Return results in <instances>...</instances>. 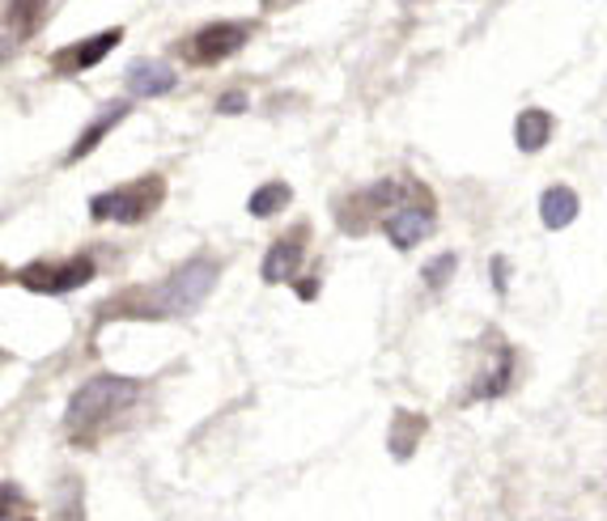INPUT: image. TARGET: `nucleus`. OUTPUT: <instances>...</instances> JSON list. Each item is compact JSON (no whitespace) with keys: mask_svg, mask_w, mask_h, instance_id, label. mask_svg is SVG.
Segmentation results:
<instances>
[{"mask_svg":"<svg viewBox=\"0 0 607 521\" xmlns=\"http://www.w3.org/2000/svg\"><path fill=\"white\" fill-rule=\"evenodd\" d=\"M162 191H166L162 178H141L132 187H115L107 191V195H98L94 204H90V213L107 216V221H141V216H149L162 204Z\"/></svg>","mask_w":607,"mask_h":521,"instance_id":"nucleus-3","label":"nucleus"},{"mask_svg":"<svg viewBox=\"0 0 607 521\" xmlns=\"http://www.w3.org/2000/svg\"><path fill=\"white\" fill-rule=\"evenodd\" d=\"M246 43V30L239 22H217L204 25L200 34L192 39V55L200 64H217V60H230L234 51Z\"/></svg>","mask_w":607,"mask_h":521,"instance_id":"nucleus-5","label":"nucleus"},{"mask_svg":"<svg viewBox=\"0 0 607 521\" xmlns=\"http://www.w3.org/2000/svg\"><path fill=\"white\" fill-rule=\"evenodd\" d=\"M387 234L399 251H408V246H416L421 237L429 234V213L425 208H404V213H395L387 221Z\"/></svg>","mask_w":607,"mask_h":521,"instance_id":"nucleus-7","label":"nucleus"},{"mask_svg":"<svg viewBox=\"0 0 607 521\" xmlns=\"http://www.w3.org/2000/svg\"><path fill=\"white\" fill-rule=\"evenodd\" d=\"M246 102L243 98H221V111H225V115H230V111H243Z\"/></svg>","mask_w":607,"mask_h":521,"instance_id":"nucleus-16","label":"nucleus"},{"mask_svg":"<svg viewBox=\"0 0 607 521\" xmlns=\"http://www.w3.org/2000/svg\"><path fill=\"white\" fill-rule=\"evenodd\" d=\"M285 204H290V187H285V183H267V187H260L255 195H251V213L255 216L281 213Z\"/></svg>","mask_w":607,"mask_h":521,"instance_id":"nucleus-12","label":"nucleus"},{"mask_svg":"<svg viewBox=\"0 0 607 521\" xmlns=\"http://www.w3.org/2000/svg\"><path fill=\"white\" fill-rule=\"evenodd\" d=\"M297 259H302L297 242H276V246L267 251V259H264V280H267V285H281V280H290L293 272H297Z\"/></svg>","mask_w":607,"mask_h":521,"instance_id":"nucleus-11","label":"nucleus"},{"mask_svg":"<svg viewBox=\"0 0 607 521\" xmlns=\"http://www.w3.org/2000/svg\"><path fill=\"white\" fill-rule=\"evenodd\" d=\"M553 136V115L548 111H523L518 115V127H514V141L523 153H539Z\"/></svg>","mask_w":607,"mask_h":521,"instance_id":"nucleus-8","label":"nucleus"},{"mask_svg":"<svg viewBox=\"0 0 607 521\" xmlns=\"http://www.w3.org/2000/svg\"><path fill=\"white\" fill-rule=\"evenodd\" d=\"M217 285V263L213 259H192L174 272L166 285L153 293V306L149 314H188L195 309Z\"/></svg>","mask_w":607,"mask_h":521,"instance_id":"nucleus-2","label":"nucleus"},{"mask_svg":"<svg viewBox=\"0 0 607 521\" xmlns=\"http://www.w3.org/2000/svg\"><path fill=\"white\" fill-rule=\"evenodd\" d=\"M39 9H43V0H13V13H18V22H22L26 30L39 18Z\"/></svg>","mask_w":607,"mask_h":521,"instance_id":"nucleus-15","label":"nucleus"},{"mask_svg":"<svg viewBox=\"0 0 607 521\" xmlns=\"http://www.w3.org/2000/svg\"><path fill=\"white\" fill-rule=\"evenodd\" d=\"M539 216H544L548 229H565V225L578 216V195H574L569 187L544 191V200H539Z\"/></svg>","mask_w":607,"mask_h":521,"instance_id":"nucleus-9","label":"nucleus"},{"mask_svg":"<svg viewBox=\"0 0 607 521\" xmlns=\"http://www.w3.org/2000/svg\"><path fill=\"white\" fill-rule=\"evenodd\" d=\"M136 399V381L128 378H94L85 381L69 403V428L81 432V428H98L107 425L111 416H120L123 407Z\"/></svg>","mask_w":607,"mask_h":521,"instance_id":"nucleus-1","label":"nucleus"},{"mask_svg":"<svg viewBox=\"0 0 607 521\" xmlns=\"http://www.w3.org/2000/svg\"><path fill=\"white\" fill-rule=\"evenodd\" d=\"M451 272H455V255H442L437 263H429V267H425V280H429L434 288H442L446 280H451Z\"/></svg>","mask_w":607,"mask_h":521,"instance_id":"nucleus-14","label":"nucleus"},{"mask_svg":"<svg viewBox=\"0 0 607 521\" xmlns=\"http://www.w3.org/2000/svg\"><path fill=\"white\" fill-rule=\"evenodd\" d=\"M290 0H264V9H285Z\"/></svg>","mask_w":607,"mask_h":521,"instance_id":"nucleus-17","label":"nucleus"},{"mask_svg":"<svg viewBox=\"0 0 607 521\" xmlns=\"http://www.w3.org/2000/svg\"><path fill=\"white\" fill-rule=\"evenodd\" d=\"M120 119H123V106H115V111H107V115L98 119V123H90V132H85V136L73 144V162H81V157H85V153H90V149H94V144L102 141L107 132H111V123H120Z\"/></svg>","mask_w":607,"mask_h":521,"instance_id":"nucleus-13","label":"nucleus"},{"mask_svg":"<svg viewBox=\"0 0 607 521\" xmlns=\"http://www.w3.org/2000/svg\"><path fill=\"white\" fill-rule=\"evenodd\" d=\"M174 85V69L166 64H158V60H136L132 69H128V90L141 98H158L166 94Z\"/></svg>","mask_w":607,"mask_h":521,"instance_id":"nucleus-6","label":"nucleus"},{"mask_svg":"<svg viewBox=\"0 0 607 521\" xmlns=\"http://www.w3.org/2000/svg\"><path fill=\"white\" fill-rule=\"evenodd\" d=\"M90 276H94V263L73 259V263H60V267L34 263V267H26L18 280H22L26 288H34V293H73V288H81Z\"/></svg>","mask_w":607,"mask_h":521,"instance_id":"nucleus-4","label":"nucleus"},{"mask_svg":"<svg viewBox=\"0 0 607 521\" xmlns=\"http://www.w3.org/2000/svg\"><path fill=\"white\" fill-rule=\"evenodd\" d=\"M115 43H120V30H107V34H98V39L77 43L73 51H64V64H69V69H94L98 60L115 48Z\"/></svg>","mask_w":607,"mask_h":521,"instance_id":"nucleus-10","label":"nucleus"}]
</instances>
